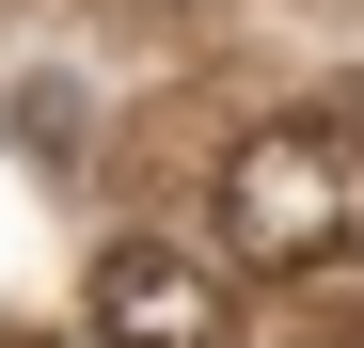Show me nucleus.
Listing matches in <instances>:
<instances>
[{"instance_id":"2","label":"nucleus","mask_w":364,"mask_h":348,"mask_svg":"<svg viewBox=\"0 0 364 348\" xmlns=\"http://www.w3.org/2000/svg\"><path fill=\"white\" fill-rule=\"evenodd\" d=\"M95 332L111 348H222V269L174 238H111L95 254Z\"/></svg>"},{"instance_id":"1","label":"nucleus","mask_w":364,"mask_h":348,"mask_svg":"<svg viewBox=\"0 0 364 348\" xmlns=\"http://www.w3.org/2000/svg\"><path fill=\"white\" fill-rule=\"evenodd\" d=\"M206 206H222L237 269H333V254H364V143L317 127V111H269V127L222 143Z\"/></svg>"}]
</instances>
